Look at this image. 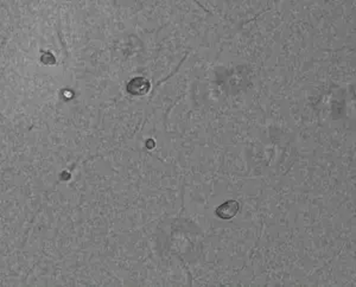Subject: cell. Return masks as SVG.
<instances>
[{
  "instance_id": "1",
  "label": "cell",
  "mask_w": 356,
  "mask_h": 287,
  "mask_svg": "<svg viewBox=\"0 0 356 287\" xmlns=\"http://www.w3.org/2000/svg\"><path fill=\"white\" fill-rule=\"evenodd\" d=\"M239 212V203L236 200H228V202L221 204L216 209V215L222 220H230Z\"/></svg>"
},
{
  "instance_id": "2",
  "label": "cell",
  "mask_w": 356,
  "mask_h": 287,
  "mask_svg": "<svg viewBox=\"0 0 356 287\" xmlns=\"http://www.w3.org/2000/svg\"><path fill=\"white\" fill-rule=\"evenodd\" d=\"M150 88V84L146 81L145 78H137L132 80L127 86V90L128 93L133 94V95H143L145 94Z\"/></svg>"
}]
</instances>
